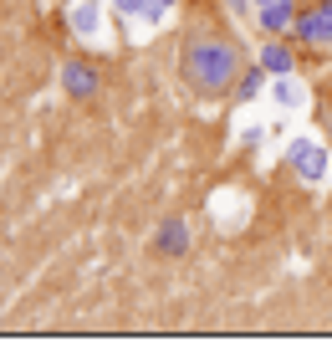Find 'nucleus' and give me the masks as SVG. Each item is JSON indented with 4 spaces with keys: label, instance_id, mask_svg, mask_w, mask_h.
Masks as SVG:
<instances>
[{
    "label": "nucleus",
    "instance_id": "13",
    "mask_svg": "<svg viewBox=\"0 0 332 358\" xmlns=\"http://www.w3.org/2000/svg\"><path fill=\"white\" fill-rule=\"evenodd\" d=\"M251 6H256V0H225V10H230V15H251Z\"/></svg>",
    "mask_w": 332,
    "mask_h": 358
},
{
    "label": "nucleus",
    "instance_id": "12",
    "mask_svg": "<svg viewBox=\"0 0 332 358\" xmlns=\"http://www.w3.org/2000/svg\"><path fill=\"white\" fill-rule=\"evenodd\" d=\"M169 10H174V0H148L143 21H169Z\"/></svg>",
    "mask_w": 332,
    "mask_h": 358
},
{
    "label": "nucleus",
    "instance_id": "11",
    "mask_svg": "<svg viewBox=\"0 0 332 358\" xmlns=\"http://www.w3.org/2000/svg\"><path fill=\"white\" fill-rule=\"evenodd\" d=\"M113 10L123 15V21H143V10H148V0H113Z\"/></svg>",
    "mask_w": 332,
    "mask_h": 358
},
{
    "label": "nucleus",
    "instance_id": "3",
    "mask_svg": "<svg viewBox=\"0 0 332 358\" xmlns=\"http://www.w3.org/2000/svg\"><path fill=\"white\" fill-rule=\"evenodd\" d=\"M66 26H72L77 41H97V36H103V26H108L103 0H72V10H66Z\"/></svg>",
    "mask_w": 332,
    "mask_h": 358
},
{
    "label": "nucleus",
    "instance_id": "4",
    "mask_svg": "<svg viewBox=\"0 0 332 358\" xmlns=\"http://www.w3.org/2000/svg\"><path fill=\"white\" fill-rule=\"evenodd\" d=\"M296 41H307V46H332V10H302L296 15Z\"/></svg>",
    "mask_w": 332,
    "mask_h": 358
},
{
    "label": "nucleus",
    "instance_id": "14",
    "mask_svg": "<svg viewBox=\"0 0 332 358\" xmlns=\"http://www.w3.org/2000/svg\"><path fill=\"white\" fill-rule=\"evenodd\" d=\"M322 10H332V0H322Z\"/></svg>",
    "mask_w": 332,
    "mask_h": 358
},
{
    "label": "nucleus",
    "instance_id": "2",
    "mask_svg": "<svg viewBox=\"0 0 332 358\" xmlns=\"http://www.w3.org/2000/svg\"><path fill=\"white\" fill-rule=\"evenodd\" d=\"M287 159H291V169L302 174L307 185H322V179H327V169H332V164H327V149H322L317 138H291Z\"/></svg>",
    "mask_w": 332,
    "mask_h": 358
},
{
    "label": "nucleus",
    "instance_id": "8",
    "mask_svg": "<svg viewBox=\"0 0 332 358\" xmlns=\"http://www.w3.org/2000/svg\"><path fill=\"white\" fill-rule=\"evenodd\" d=\"M154 241H159L164 256H185V251H189V225H185V220H164Z\"/></svg>",
    "mask_w": 332,
    "mask_h": 358
},
{
    "label": "nucleus",
    "instance_id": "6",
    "mask_svg": "<svg viewBox=\"0 0 332 358\" xmlns=\"http://www.w3.org/2000/svg\"><path fill=\"white\" fill-rule=\"evenodd\" d=\"M271 97L287 113H296V108H307V87H302V77L296 72H281V77H271Z\"/></svg>",
    "mask_w": 332,
    "mask_h": 358
},
{
    "label": "nucleus",
    "instance_id": "15",
    "mask_svg": "<svg viewBox=\"0 0 332 358\" xmlns=\"http://www.w3.org/2000/svg\"><path fill=\"white\" fill-rule=\"evenodd\" d=\"M256 6H271V0H256Z\"/></svg>",
    "mask_w": 332,
    "mask_h": 358
},
{
    "label": "nucleus",
    "instance_id": "10",
    "mask_svg": "<svg viewBox=\"0 0 332 358\" xmlns=\"http://www.w3.org/2000/svg\"><path fill=\"white\" fill-rule=\"evenodd\" d=\"M261 77H271L261 62H256V72H240V83H236V97H240V103H251V97L261 92Z\"/></svg>",
    "mask_w": 332,
    "mask_h": 358
},
{
    "label": "nucleus",
    "instance_id": "5",
    "mask_svg": "<svg viewBox=\"0 0 332 358\" xmlns=\"http://www.w3.org/2000/svg\"><path fill=\"white\" fill-rule=\"evenodd\" d=\"M296 0H271V6H256V21H261V31L266 36H281V31H291L296 26Z\"/></svg>",
    "mask_w": 332,
    "mask_h": 358
},
{
    "label": "nucleus",
    "instance_id": "7",
    "mask_svg": "<svg viewBox=\"0 0 332 358\" xmlns=\"http://www.w3.org/2000/svg\"><path fill=\"white\" fill-rule=\"evenodd\" d=\"M261 67L271 72V77H281V72H296V57H291V46L287 41H261Z\"/></svg>",
    "mask_w": 332,
    "mask_h": 358
},
{
    "label": "nucleus",
    "instance_id": "1",
    "mask_svg": "<svg viewBox=\"0 0 332 358\" xmlns=\"http://www.w3.org/2000/svg\"><path fill=\"white\" fill-rule=\"evenodd\" d=\"M185 72H189V83L199 92H225L240 77V57H236V46L220 41V36H199L185 52Z\"/></svg>",
    "mask_w": 332,
    "mask_h": 358
},
{
    "label": "nucleus",
    "instance_id": "9",
    "mask_svg": "<svg viewBox=\"0 0 332 358\" xmlns=\"http://www.w3.org/2000/svg\"><path fill=\"white\" fill-rule=\"evenodd\" d=\"M62 87L72 97H92L97 92V77H92V67H82V62H66V67H62Z\"/></svg>",
    "mask_w": 332,
    "mask_h": 358
}]
</instances>
